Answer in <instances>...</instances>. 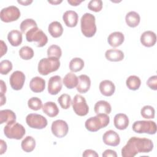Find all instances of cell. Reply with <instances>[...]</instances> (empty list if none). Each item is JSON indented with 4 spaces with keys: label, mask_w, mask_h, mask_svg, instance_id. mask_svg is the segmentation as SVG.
<instances>
[{
    "label": "cell",
    "mask_w": 157,
    "mask_h": 157,
    "mask_svg": "<svg viewBox=\"0 0 157 157\" xmlns=\"http://www.w3.org/2000/svg\"><path fill=\"white\" fill-rule=\"evenodd\" d=\"M153 148V143L147 138L131 137L121 149L123 157H134L139 153H149Z\"/></svg>",
    "instance_id": "1"
},
{
    "label": "cell",
    "mask_w": 157,
    "mask_h": 157,
    "mask_svg": "<svg viewBox=\"0 0 157 157\" xmlns=\"http://www.w3.org/2000/svg\"><path fill=\"white\" fill-rule=\"evenodd\" d=\"M110 122V118L107 114H97L87 119L85 126L90 132H96L101 128L106 127Z\"/></svg>",
    "instance_id": "2"
},
{
    "label": "cell",
    "mask_w": 157,
    "mask_h": 157,
    "mask_svg": "<svg viewBox=\"0 0 157 157\" xmlns=\"http://www.w3.org/2000/svg\"><path fill=\"white\" fill-rule=\"evenodd\" d=\"M80 27L81 31L85 37H93L97 29L95 17L90 13L83 14L80 20Z\"/></svg>",
    "instance_id": "3"
},
{
    "label": "cell",
    "mask_w": 157,
    "mask_h": 157,
    "mask_svg": "<svg viewBox=\"0 0 157 157\" xmlns=\"http://www.w3.org/2000/svg\"><path fill=\"white\" fill-rule=\"evenodd\" d=\"M60 66L59 59L55 57H48L41 59L38 64V72L42 75L57 71Z\"/></svg>",
    "instance_id": "4"
},
{
    "label": "cell",
    "mask_w": 157,
    "mask_h": 157,
    "mask_svg": "<svg viewBox=\"0 0 157 157\" xmlns=\"http://www.w3.org/2000/svg\"><path fill=\"white\" fill-rule=\"evenodd\" d=\"M4 133L8 139L20 140L25 134V129L21 124L12 121L4 126Z\"/></svg>",
    "instance_id": "5"
},
{
    "label": "cell",
    "mask_w": 157,
    "mask_h": 157,
    "mask_svg": "<svg viewBox=\"0 0 157 157\" xmlns=\"http://www.w3.org/2000/svg\"><path fill=\"white\" fill-rule=\"evenodd\" d=\"M26 39L28 42H34L37 47H42L48 42V37L46 34L37 26L29 29L26 33Z\"/></svg>",
    "instance_id": "6"
},
{
    "label": "cell",
    "mask_w": 157,
    "mask_h": 157,
    "mask_svg": "<svg viewBox=\"0 0 157 157\" xmlns=\"http://www.w3.org/2000/svg\"><path fill=\"white\" fill-rule=\"evenodd\" d=\"M132 130L137 133L155 134L156 132V124L153 121L140 120L135 121L132 126Z\"/></svg>",
    "instance_id": "7"
},
{
    "label": "cell",
    "mask_w": 157,
    "mask_h": 157,
    "mask_svg": "<svg viewBox=\"0 0 157 157\" xmlns=\"http://www.w3.org/2000/svg\"><path fill=\"white\" fill-rule=\"evenodd\" d=\"M71 104L74 112L77 115L83 117L88 114L89 107L86 104L85 98H83L82 95L76 94L74 96Z\"/></svg>",
    "instance_id": "8"
},
{
    "label": "cell",
    "mask_w": 157,
    "mask_h": 157,
    "mask_svg": "<svg viewBox=\"0 0 157 157\" xmlns=\"http://www.w3.org/2000/svg\"><path fill=\"white\" fill-rule=\"evenodd\" d=\"M20 17L19 9L15 6H10L3 8L0 12L1 21L5 23H9L17 20Z\"/></svg>",
    "instance_id": "9"
},
{
    "label": "cell",
    "mask_w": 157,
    "mask_h": 157,
    "mask_svg": "<svg viewBox=\"0 0 157 157\" xmlns=\"http://www.w3.org/2000/svg\"><path fill=\"white\" fill-rule=\"evenodd\" d=\"M26 124L31 128L42 129L48 124L47 119L42 115L37 113L28 114L26 117Z\"/></svg>",
    "instance_id": "10"
},
{
    "label": "cell",
    "mask_w": 157,
    "mask_h": 157,
    "mask_svg": "<svg viewBox=\"0 0 157 157\" xmlns=\"http://www.w3.org/2000/svg\"><path fill=\"white\" fill-rule=\"evenodd\" d=\"M51 130L53 134L56 137L62 138L67 135L69 131V127L65 121L63 120H57L53 121Z\"/></svg>",
    "instance_id": "11"
},
{
    "label": "cell",
    "mask_w": 157,
    "mask_h": 157,
    "mask_svg": "<svg viewBox=\"0 0 157 157\" xmlns=\"http://www.w3.org/2000/svg\"><path fill=\"white\" fill-rule=\"evenodd\" d=\"M25 81V75L20 71H14L10 76L9 82L12 88L14 90H20L23 86Z\"/></svg>",
    "instance_id": "12"
},
{
    "label": "cell",
    "mask_w": 157,
    "mask_h": 157,
    "mask_svg": "<svg viewBox=\"0 0 157 157\" xmlns=\"http://www.w3.org/2000/svg\"><path fill=\"white\" fill-rule=\"evenodd\" d=\"M62 88L61 78L59 75L51 77L48 82V92L52 95L57 94Z\"/></svg>",
    "instance_id": "13"
},
{
    "label": "cell",
    "mask_w": 157,
    "mask_h": 157,
    "mask_svg": "<svg viewBox=\"0 0 157 157\" xmlns=\"http://www.w3.org/2000/svg\"><path fill=\"white\" fill-rule=\"evenodd\" d=\"M103 142L107 145L116 147L120 142V138L117 132L113 130L107 131L102 136Z\"/></svg>",
    "instance_id": "14"
},
{
    "label": "cell",
    "mask_w": 157,
    "mask_h": 157,
    "mask_svg": "<svg viewBox=\"0 0 157 157\" xmlns=\"http://www.w3.org/2000/svg\"><path fill=\"white\" fill-rule=\"evenodd\" d=\"M141 44L147 47L153 46L156 42V34L151 31H146L144 32L140 36Z\"/></svg>",
    "instance_id": "15"
},
{
    "label": "cell",
    "mask_w": 157,
    "mask_h": 157,
    "mask_svg": "<svg viewBox=\"0 0 157 157\" xmlns=\"http://www.w3.org/2000/svg\"><path fill=\"white\" fill-rule=\"evenodd\" d=\"M78 14L74 10H67L63 15V20L65 25L70 28L76 26L78 23Z\"/></svg>",
    "instance_id": "16"
},
{
    "label": "cell",
    "mask_w": 157,
    "mask_h": 157,
    "mask_svg": "<svg viewBox=\"0 0 157 157\" xmlns=\"http://www.w3.org/2000/svg\"><path fill=\"white\" fill-rule=\"evenodd\" d=\"M91 80L90 77L85 74H82L78 77V83L77 85V90L80 93H85L90 88Z\"/></svg>",
    "instance_id": "17"
},
{
    "label": "cell",
    "mask_w": 157,
    "mask_h": 157,
    "mask_svg": "<svg viewBox=\"0 0 157 157\" xmlns=\"http://www.w3.org/2000/svg\"><path fill=\"white\" fill-rule=\"evenodd\" d=\"M99 88L101 94L105 96H111L115 91L114 83L109 80L102 81L99 84Z\"/></svg>",
    "instance_id": "18"
},
{
    "label": "cell",
    "mask_w": 157,
    "mask_h": 157,
    "mask_svg": "<svg viewBox=\"0 0 157 157\" xmlns=\"http://www.w3.org/2000/svg\"><path fill=\"white\" fill-rule=\"evenodd\" d=\"M129 118L124 113H117L113 118V123L115 127L120 130L126 129L129 125Z\"/></svg>",
    "instance_id": "19"
},
{
    "label": "cell",
    "mask_w": 157,
    "mask_h": 157,
    "mask_svg": "<svg viewBox=\"0 0 157 157\" xmlns=\"http://www.w3.org/2000/svg\"><path fill=\"white\" fill-rule=\"evenodd\" d=\"M29 87L32 91L34 93H40L45 88V81L40 77H33L29 82Z\"/></svg>",
    "instance_id": "20"
},
{
    "label": "cell",
    "mask_w": 157,
    "mask_h": 157,
    "mask_svg": "<svg viewBox=\"0 0 157 157\" xmlns=\"http://www.w3.org/2000/svg\"><path fill=\"white\" fill-rule=\"evenodd\" d=\"M124 34L121 32L116 31L112 33L107 38L109 44L113 47H117L121 45L124 42Z\"/></svg>",
    "instance_id": "21"
},
{
    "label": "cell",
    "mask_w": 157,
    "mask_h": 157,
    "mask_svg": "<svg viewBox=\"0 0 157 157\" xmlns=\"http://www.w3.org/2000/svg\"><path fill=\"white\" fill-rule=\"evenodd\" d=\"M94 112L96 114H109L111 112L112 107L110 104L104 100L98 101L94 107Z\"/></svg>",
    "instance_id": "22"
},
{
    "label": "cell",
    "mask_w": 157,
    "mask_h": 157,
    "mask_svg": "<svg viewBox=\"0 0 157 157\" xmlns=\"http://www.w3.org/2000/svg\"><path fill=\"white\" fill-rule=\"evenodd\" d=\"M7 39L11 45L18 47L22 42V33L18 30H12L8 33Z\"/></svg>",
    "instance_id": "23"
},
{
    "label": "cell",
    "mask_w": 157,
    "mask_h": 157,
    "mask_svg": "<svg viewBox=\"0 0 157 157\" xmlns=\"http://www.w3.org/2000/svg\"><path fill=\"white\" fill-rule=\"evenodd\" d=\"M106 59L110 61H120L124 58V53L118 49H109L105 53Z\"/></svg>",
    "instance_id": "24"
},
{
    "label": "cell",
    "mask_w": 157,
    "mask_h": 157,
    "mask_svg": "<svg viewBox=\"0 0 157 157\" xmlns=\"http://www.w3.org/2000/svg\"><path fill=\"white\" fill-rule=\"evenodd\" d=\"M42 111L50 117H55L59 113V109L57 105L52 101H48L43 105Z\"/></svg>",
    "instance_id": "25"
},
{
    "label": "cell",
    "mask_w": 157,
    "mask_h": 157,
    "mask_svg": "<svg viewBox=\"0 0 157 157\" xmlns=\"http://www.w3.org/2000/svg\"><path fill=\"white\" fill-rule=\"evenodd\" d=\"M48 31L50 34L54 38L60 37L63 33V28L59 21H54L50 23L48 27Z\"/></svg>",
    "instance_id": "26"
},
{
    "label": "cell",
    "mask_w": 157,
    "mask_h": 157,
    "mask_svg": "<svg viewBox=\"0 0 157 157\" xmlns=\"http://www.w3.org/2000/svg\"><path fill=\"white\" fill-rule=\"evenodd\" d=\"M126 24L131 28H134L138 26L140 21V17L138 13L135 11L129 12L125 17Z\"/></svg>",
    "instance_id": "27"
},
{
    "label": "cell",
    "mask_w": 157,
    "mask_h": 157,
    "mask_svg": "<svg viewBox=\"0 0 157 157\" xmlns=\"http://www.w3.org/2000/svg\"><path fill=\"white\" fill-rule=\"evenodd\" d=\"M16 121V115L15 113L9 109L1 110L0 111V123H10Z\"/></svg>",
    "instance_id": "28"
},
{
    "label": "cell",
    "mask_w": 157,
    "mask_h": 157,
    "mask_svg": "<svg viewBox=\"0 0 157 157\" xmlns=\"http://www.w3.org/2000/svg\"><path fill=\"white\" fill-rule=\"evenodd\" d=\"M63 82L64 86L67 88L72 89L77 85L78 77L75 74L72 72H69L64 76Z\"/></svg>",
    "instance_id": "29"
},
{
    "label": "cell",
    "mask_w": 157,
    "mask_h": 157,
    "mask_svg": "<svg viewBox=\"0 0 157 157\" xmlns=\"http://www.w3.org/2000/svg\"><path fill=\"white\" fill-rule=\"evenodd\" d=\"M22 150L25 152L33 151L36 147V140L32 136H26L21 143Z\"/></svg>",
    "instance_id": "30"
},
{
    "label": "cell",
    "mask_w": 157,
    "mask_h": 157,
    "mask_svg": "<svg viewBox=\"0 0 157 157\" xmlns=\"http://www.w3.org/2000/svg\"><path fill=\"white\" fill-rule=\"evenodd\" d=\"M127 87L131 90H137L139 88L141 85L140 78L136 75H130L126 81Z\"/></svg>",
    "instance_id": "31"
},
{
    "label": "cell",
    "mask_w": 157,
    "mask_h": 157,
    "mask_svg": "<svg viewBox=\"0 0 157 157\" xmlns=\"http://www.w3.org/2000/svg\"><path fill=\"white\" fill-rule=\"evenodd\" d=\"M84 67V61L80 58H74L69 63V69L72 72L80 71Z\"/></svg>",
    "instance_id": "32"
},
{
    "label": "cell",
    "mask_w": 157,
    "mask_h": 157,
    "mask_svg": "<svg viewBox=\"0 0 157 157\" xmlns=\"http://www.w3.org/2000/svg\"><path fill=\"white\" fill-rule=\"evenodd\" d=\"M37 25L36 22L32 18H27L23 20L20 24L21 32L25 34L31 28L37 27Z\"/></svg>",
    "instance_id": "33"
},
{
    "label": "cell",
    "mask_w": 157,
    "mask_h": 157,
    "mask_svg": "<svg viewBox=\"0 0 157 157\" xmlns=\"http://www.w3.org/2000/svg\"><path fill=\"white\" fill-rule=\"evenodd\" d=\"M19 55L23 59L29 60L34 56V51L31 47L23 46L19 50Z\"/></svg>",
    "instance_id": "34"
},
{
    "label": "cell",
    "mask_w": 157,
    "mask_h": 157,
    "mask_svg": "<svg viewBox=\"0 0 157 157\" xmlns=\"http://www.w3.org/2000/svg\"><path fill=\"white\" fill-rule=\"evenodd\" d=\"M141 116L146 119H151L155 118V110L151 105H145L140 110Z\"/></svg>",
    "instance_id": "35"
},
{
    "label": "cell",
    "mask_w": 157,
    "mask_h": 157,
    "mask_svg": "<svg viewBox=\"0 0 157 157\" xmlns=\"http://www.w3.org/2000/svg\"><path fill=\"white\" fill-rule=\"evenodd\" d=\"M61 49L57 45H52L47 49L48 57H55L59 59L61 56Z\"/></svg>",
    "instance_id": "36"
},
{
    "label": "cell",
    "mask_w": 157,
    "mask_h": 157,
    "mask_svg": "<svg viewBox=\"0 0 157 157\" xmlns=\"http://www.w3.org/2000/svg\"><path fill=\"white\" fill-rule=\"evenodd\" d=\"M58 102L63 109H67L70 107L72 102L71 96L67 94H63L58 98Z\"/></svg>",
    "instance_id": "37"
},
{
    "label": "cell",
    "mask_w": 157,
    "mask_h": 157,
    "mask_svg": "<svg viewBox=\"0 0 157 157\" xmlns=\"http://www.w3.org/2000/svg\"><path fill=\"white\" fill-rule=\"evenodd\" d=\"M28 105L33 110H38L42 107V102L37 97H33L28 100Z\"/></svg>",
    "instance_id": "38"
},
{
    "label": "cell",
    "mask_w": 157,
    "mask_h": 157,
    "mask_svg": "<svg viewBox=\"0 0 157 157\" xmlns=\"http://www.w3.org/2000/svg\"><path fill=\"white\" fill-rule=\"evenodd\" d=\"M12 69V63L7 59H4L0 63V73L2 75L7 74Z\"/></svg>",
    "instance_id": "39"
},
{
    "label": "cell",
    "mask_w": 157,
    "mask_h": 157,
    "mask_svg": "<svg viewBox=\"0 0 157 157\" xmlns=\"http://www.w3.org/2000/svg\"><path fill=\"white\" fill-rule=\"evenodd\" d=\"M88 8L90 10L98 12L102 10V1L101 0H91L88 4Z\"/></svg>",
    "instance_id": "40"
},
{
    "label": "cell",
    "mask_w": 157,
    "mask_h": 157,
    "mask_svg": "<svg viewBox=\"0 0 157 157\" xmlns=\"http://www.w3.org/2000/svg\"><path fill=\"white\" fill-rule=\"evenodd\" d=\"M147 85L148 86L153 90H157V76H151L147 81Z\"/></svg>",
    "instance_id": "41"
},
{
    "label": "cell",
    "mask_w": 157,
    "mask_h": 157,
    "mask_svg": "<svg viewBox=\"0 0 157 157\" xmlns=\"http://www.w3.org/2000/svg\"><path fill=\"white\" fill-rule=\"evenodd\" d=\"M82 156L83 157H88V156H92V157H98V154L93 150L91 149H87L84 151V152L82 154Z\"/></svg>",
    "instance_id": "42"
},
{
    "label": "cell",
    "mask_w": 157,
    "mask_h": 157,
    "mask_svg": "<svg viewBox=\"0 0 157 157\" xmlns=\"http://www.w3.org/2000/svg\"><path fill=\"white\" fill-rule=\"evenodd\" d=\"M102 156L103 157H109V156H112V157H117V154L116 153L115 151L114 150H110V149H108V150H105Z\"/></svg>",
    "instance_id": "43"
},
{
    "label": "cell",
    "mask_w": 157,
    "mask_h": 157,
    "mask_svg": "<svg viewBox=\"0 0 157 157\" xmlns=\"http://www.w3.org/2000/svg\"><path fill=\"white\" fill-rule=\"evenodd\" d=\"M7 51V47L6 44L2 40H1V57H2L4 55H5Z\"/></svg>",
    "instance_id": "44"
},
{
    "label": "cell",
    "mask_w": 157,
    "mask_h": 157,
    "mask_svg": "<svg viewBox=\"0 0 157 157\" xmlns=\"http://www.w3.org/2000/svg\"><path fill=\"white\" fill-rule=\"evenodd\" d=\"M0 144H1V148H0V154L2 155L7 150V144L5 141L3 140H0Z\"/></svg>",
    "instance_id": "45"
},
{
    "label": "cell",
    "mask_w": 157,
    "mask_h": 157,
    "mask_svg": "<svg viewBox=\"0 0 157 157\" xmlns=\"http://www.w3.org/2000/svg\"><path fill=\"white\" fill-rule=\"evenodd\" d=\"M0 86H1V89H0L1 94H4V93H6V92L7 87H6V85L5 83L2 80L0 81Z\"/></svg>",
    "instance_id": "46"
},
{
    "label": "cell",
    "mask_w": 157,
    "mask_h": 157,
    "mask_svg": "<svg viewBox=\"0 0 157 157\" xmlns=\"http://www.w3.org/2000/svg\"><path fill=\"white\" fill-rule=\"evenodd\" d=\"M82 2L83 0H67V2L72 6H78Z\"/></svg>",
    "instance_id": "47"
},
{
    "label": "cell",
    "mask_w": 157,
    "mask_h": 157,
    "mask_svg": "<svg viewBox=\"0 0 157 157\" xmlns=\"http://www.w3.org/2000/svg\"><path fill=\"white\" fill-rule=\"evenodd\" d=\"M17 2L19 4H21L23 6H28L31 3L33 2V1L32 0H30V1H28V0H27V1H19V0H18Z\"/></svg>",
    "instance_id": "48"
},
{
    "label": "cell",
    "mask_w": 157,
    "mask_h": 157,
    "mask_svg": "<svg viewBox=\"0 0 157 157\" xmlns=\"http://www.w3.org/2000/svg\"><path fill=\"white\" fill-rule=\"evenodd\" d=\"M6 101V98L5 96V94H1V106L3 105Z\"/></svg>",
    "instance_id": "49"
},
{
    "label": "cell",
    "mask_w": 157,
    "mask_h": 157,
    "mask_svg": "<svg viewBox=\"0 0 157 157\" xmlns=\"http://www.w3.org/2000/svg\"><path fill=\"white\" fill-rule=\"evenodd\" d=\"M48 2L50 4H54V5H56V4H58L61 2H62V1H48Z\"/></svg>",
    "instance_id": "50"
}]
</instances>
